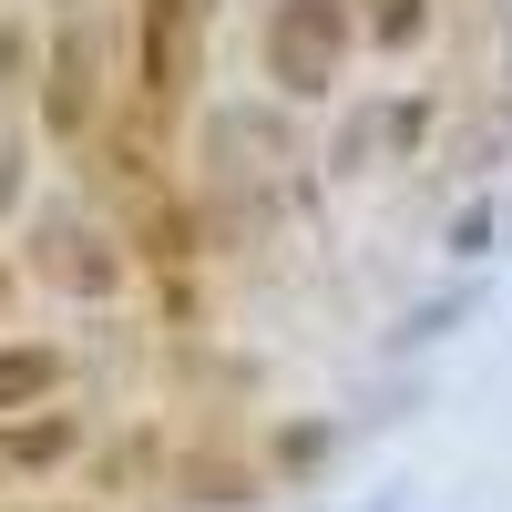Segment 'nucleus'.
<instances>
[{"label":"nucleus","mask_w":512,"mask_h":512,"mask_svg":"<svg viewBox=\"0 0 512 512\" xmlns=\"http://www.w3.org/2000/svg\"><path fill=\"white\" fill-rule=\"evenodd\" d=\"M349 72V0H277L267 11V82L287 103H328Z\"/></svg>","instance_id":"1"},{"label":"nucleus","mask_w":512,"mask_h":512,"mask_svg":"<svg viewBox=\"0 0 512 512\" xmlns=\"http://www.w3.org/2000/svg\"><path fill=\"white\" fill-rule=\"evenodd\" d=\"M195 93V0H144V103L175 113Z\"/></svg>","instance_id":"2"},{"label":"nucleus","mask_w":512,"mask_h":512,"mask_svg":"<svg viewBox=\"0 0 512 512\" xmlns=\"http://www.w3.org/2000/svg\"><path fill=\"white\" fill-rule=\"evenodd\" d=\"M41 113H52V134H62V144H82V134H93V113H103V72H93V41H82V31H62Z\"/></svg>","instance_id":"3"},{"label":"nucleus","mask_w":512,"mask_h":512,"mask_svg":"<svg viewBox=\"0 0 512 512\" xmlns=\"http://www.w3.org/2000/svg\"><path fill=\"white\" fill-rule=\"evenodd\" d=\"M41 246H52V256H41V267H52L62 287H82V297H113L123 287V256L93 236V226H72V216H52V236H41Z\"/></svg>","instance_id":"4"},{"label":"nucleus","mask_w":512,"mask_h":512,"mask_svg":"<svg viewBox=\"0 0 512 512\" xmlns=\"http://www.w3.org/2000/svg\"><path fill=\"white\" fill-rule=\"evenodd\" d=\"M62 390V349H0V410H31Z\"/></svg>","instance_id":"5"},{"label":"nucleus","mask_w":512,"mask_h":512,"mask_svg":"<svg viewBox=\"0 0 512 512\" xmlns=\"http://www.w3.org/2000/svg\"><path fill=\"white\" fill-rule=\"evenodd\" d=\"M379 52H410L420 31H431V0H369V21H359Z\"/></svg>","instance_id":"6"},{"label":"nucleus","mask_w":512,"mask_h":512,"mask_svg":"<svg viewBox=\"0 0 512 512\" xmlns=\"http://www.w3.org/2000/svg\"><path fill=\"white\" fill-rule=\"evenodd\" d=\"M72 441H82L72 420H31V431H11V441H0V461H21V472H52Z\"/></svg>","instance_id":"7"},{"label":"nucleus","mask_w":512,"mask_h":512,"mask_svg":"<svg viewBox=\"0 0 512 512\" xmlns=\"http://www.w3.org/2000/svg\"><path fill=\"white\" fill-rule=\"evenodd\" d=\"M420 134H431V103H420V93L390 103V144H420Z\"/></svg>","instance_id":"8"},{"label":"nucleus","mask_w":512,"mask_h":512,"mask_svg":"<svg viewBox=\"0 0 512 512\" xmlns=\"http://www.w3.org/2000/svg\"><path fill=\"white\" fill-rule=\"evenodd\" d=\"M482 246H492V216H482V205H472V216L451 226V256H482Z\"/></svg>","instance_id":"9"},{"label":"nucleus","mask_w":512,"mask_h":512,"mask_svg":"<svg viewBox=\"0 0 512 512\" xmlns=\"http://www.w3.org/2000/svg\"><path fill=\"white\" fill-rule=\"evenodd\" d=\"M21 195V144H0V205Z\"/></svg>","instance_id":"10"}]
</instances>
